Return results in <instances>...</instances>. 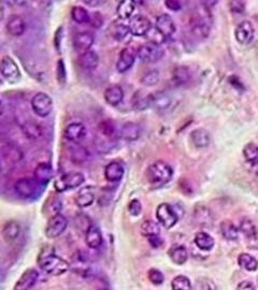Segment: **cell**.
<instances>
[{
	"label": "cell",
	"instance_id": "6da1fadb",
	"mask_svg": "<svg viewBox=\"0 0 258 290\" xmlns=\"http://www.w3.org/2000/svg\"><path fill=\"white\" fill-rule=\"evenodd\" d=\"M37 262L40 268L51 275H61L69 270V263L67 261L57 256L54 253V248L50 246H45L41 249Z\"/></svg>",
	"mask_w": 258,
	"mask_h": 290
},
{
	"label": "cell",
	"instance_id": "7a4b0ae2",
	"mask_svg": "<svg viewBox=\"0 0 258 290\" xmlns=\"http://www.w3.org/2000/svg\"><path fill=\"white\" fill-rule=\"evenodd\" d=\"M202 7L194 12L191 22V30L195 37L198 39H205L211 30V14L208 8L201 2Z\"/></svg>",
	"mask_w": 258,
	"mask_h": 290
},
{
	"label": "cell",
	"instance_id": "3957f363",
	"mask_svg": "<svg viewBox=\"0 0 258 290\" xmlns=\"http://www.w3.org/2000/svg\"><path fill=\"white\" fill-rule=\"evenodd\" d=\"M173 176L172 168L163 160L153 162L146 170V178L148 183L155 187L163 186L167 184Z\"/></svg>",
	"mask_w": 258,
	"mask_h": 290
},
{
	"label": "cell",
	"instance_id": "277c9868",
	"mask_svg": "<svg viewBox=\"0 0 258 290\" xmlns=\"http://www.w3.org/2000/svg\"><path fill=\"white\" fill-rule=\"evenodd\" d=\"M30 106L33 113L39 117H48V116L53 111L54 102L53 99L45 92H37L32 97L30 101Z\"/></svg>",
	"mask_w": 258,
	"mask_h": 290
},
{
	"label": "cell",
	"instance_id": "5b68a950",
	"mask_svg": "<svg viewBox=\"0 0 258 290\" xmlns=\"http://www.w3.org/2000/svg\"><path fill=\"white\" fill-rule=\"evenodd\" d=\"M85 177L81 172H69L56 178L54 181L55 190L58 193H64L68 189L80 187L84 183Z\"/></svg>",
	"mask_w": 258,
	"mask_h": 290
},
{
	"label": "cell",
	"instance_id": "8992f818",
	"mask_svg": "<svg viewBox=\"0 0 258 290\" xmlns=\"http://www.w3.org/2000/svg\"><path fill=\"white\" fill-rule=\"evenodd\" d=\"M0 72L3 80L7 81L9 84L19 83L22 79V73L17 63L12 57L3 56L0 62Z\"/></svg>",
	"mask_w": 258,
	"mask_h": 290
},
{
	"label": "cell",
	"instance_id": "52a82bcc",
	"mask_svg": "<svg viewBox=\"0 0 258 290\" xmlns=\"http://www.w3.org/2000/svg\"><path fill=\"white\" fill-rule=\"evenodd\" d=\"M165 55V51L160 45L146 42L138 49V58L143 62L153 63L162 59Z\"/></svg>",
	"mask_w": 258,
	"mask_h": 290
},
{
	"label": "cell",
	"instance_id": "ba28073f",
	"mask_svg": "<svg viewBox=\"0 0 258 290\" xmlns=\"http://www.w3.org/2000/svg\"><path fill=\"white\" fill-rule=\"evenodd\" d=\"M156 218L158 223L166 229H171L174 227L179 220L176 213L168 203H160L156 208Z\"/></svg>",
	"mask_w": 258,
	"mask_h": 290
},
{
	"label": "cell",
	"instance_id": "9c48e42d",
	"mask_svg": "<svg viewBox=\"0 0 258 290\" xmlns=\"http://www.w3.org/2000/svg\"><path fill=\"white\" fill-rule=\"evenodd\" d=\"M39 186H41L36 179L28 178V177H23L20 178L19 181H16L14 184V189L16 194L19 195L21 198L24 199H29L34 195H37Z\"/></svg>",
	"mask_w": 258,
	"mask_h": 290
},
{
	"label": "cell",
	"instance_id": "30bf717a",
	"mask_svg": "<svg viewBox=\"0 0 258 290\" xmlns=\"http://www.w3.org/2000/svg\"><path fill=\"white\" fill-rule=\"evenodd\" d=\"M67 226V218L64 215H61V214L51 217L44 230L45 235H47L49 239H56V237H58L60 234L64 233Z\"/></svg>",
	"mask_w": 258,
	"mask_h": 290
},
{
	"label": "cell",
	"instance_id": "8fae6325",
	"mask_svg": "<svg viewBox=\"0 0 258 290\" xmlns=\"http://www.w3.org/2000/svg\"><path fill=\"white\" fill-rule=\"evenodd\" d=\"M129 30L133 36L143 37L151 30L152 23L144 15H136L129 22Z\"/></svg>",
	"mask_w": 258,
	"mask_h": 290
},
{
	"label": "cell",
	"instance_id": "7c38bea8",
	"mask_svg": "<svg viewBox=\"0 0 258 290\" xmlns=\"http://www.w3.org/2000/svg\"><path fill=\"white\" fill-rule=\"evenodd\" d=\"M138 57V50L134 48H125L118 55L116 61V70L119 73L127 72L129 69L134 66L136 58Z\"/></svg>",
	"mask_w": 258,
	"mask_h": 290
},
{
	"label": "cell",
	"instance_id": "4fadbf2b",
	"mask_svg": "<svg viewBox=\"0 0 258 290\" xmlns=\"http://www.w3.org/2000/svg\"><path fill=\"white\" fill-rule=\"evenodd\" d=\"M95 42L94 34L88 31H80L73 36L72 44L78 53L81 55L85 52L90 51V48Z\"/></svg>",
	"mask_w": 258,
	"mask_h": 290
},
{
	"label": "cell",
	"instance_id": "5bb4252c",
	"mask_svg": "<svg viewBox=\"0 0 258 290\" xmlns=\"http://www.w3.org/2000/svg\"><path fill=\"white\" fill-rule=\"evenodd\" d=\"M255 36V28L250 21H243L237 26L234 30V37L240 44H250Z\"/></svg>",
	"mask_w": 258,
	"mask_h": 290
},
{
	"label": "cell",
	"instance_id": "9a60e30c",
	"mask_svg": "<svg viewBox=\"0 0 258 290\" xmlns=\"http://www.w3.org/2000/svg\"><path fill=\"white\" fill-rule=\"evenodd\" d=\"M155 28L162 32L166 38L171 37L172 34H174L176 31L174 21L172 20V17L167 13L160 14L156 17V21H155Z\"/></svg>",
	"mask_w": 258,
	"mask_h": 290
},
{
	"label": "cell",
	"instance_id": "2e32d148",
	"mask_svg": "<svg viewBox=\"0 0 258 290\" xmlns=\"http://www.w3.org/2000/svg\"><path fill=\"white\" fill-rule=\"evenodd\" d=\"M38 278L39 273L37 270L28 269L22 274V276L19 278V281L16 282L14 290H29L36 285Z\"/></svg>",
	"mask_w": 258,
	"mask_h": 290
},
{
	"label": "cell",
	"instance_id": "e0dca14e",
	"mask_svg": "<svg viewBox=\"0 0 258 290\" xmlns=\"http://www.w3.org/2000/svg\"><path fill=\"white\" fill-rule=\"evenodd\" d=\"M64 136L68 141L78 143L86 136V128L82 123H71L67 125L64 130Z\"/></svg>",
	"mask_w": 258,
	"mask_h": 290
},
{
	"label": "cell",
	"instance_id": "ac0fdd59",
	"mask_svg": "<svg viewBox=\"0 0 258 290\" xmlns=\"http://www.w3.org/2000/svg\"><path fill=\"white\" fill-rule=\"evenodd\" d=\"M5 29L9 34L13 37H21L26 31V23L22 19L20 15H11L7 24H5Z\"/></svg>",
	"mask_w": 258,
	"mask_h": 290
},
{
	"label": "cell",
	"instance_id": "d6986e66",
	"mask_svg": "<svg viewBox=\"0 0 258 290\" xmlns=\"http://www.w3.org/2000/svg\"><path fill=\"white\" fill-rule=\"evenodd\" d=\"M125 174L124 166L119 161H111L105 168V177L108 182H119Z\"/></svg>",
	"mask_w": 258,
	"mask_h": 290
},
{
	"label": "cell",
	"instance_id": "ffe728a7",
	"mask_svg": "<svg viewBox=\"0 0 258 290\" xmlns=\"http://www.w3.org/2000/svg\"><path fill=\"white\" fill-rule=\"evenodd\" d=\"M105 101L111 107H116L124 99V90L119 85H111L103 92Z\"/></svg>",
	"mask_w": 258,
	"mask_h": 290
},
{
	"label": "cell",
	"instance_id": "44dd1931",
	"mask_svg": "<svg viewBox=\"0 0 258 290\" xmlns=\"http://www.w3.org/2000/svg\"><path fill=\"white\" fill-rule=\"evenodd\" d=\"M78 63L84 70H95L99 65V56L95 51H87L79 55Z\"/></svg>",
	"mask_w": 258,
	"mask_h": 290
},
{
	"label": "cell",
	"instance_id": "7402d4cb",
	"mask_svg": "<svg viewBox=\"0 0 258 290\" xmlns=\"http://www.w3.org/2000/svg\"><path fill=\"white\" fill-rule=\"evenodd\" d=\"M52 176H53V168L48 162H42V164H39L34 168L33 178L40 185L48 184L51 181Z\"/></svg>",
	"mask_w": 258,
	"mask_h": 290
},
{
	"label": "cell",
	"instance_id": "603a6c76",
	"mask_svg": "<svg viewBox=\"0 0 258 290\" xmlns=\"http://www.w3.org/2000/svg\"><path fill=\"white\" fill-rule=\"evenodd\" d=\"M85 242L89 248H93V249L99 248L102 245L103 239H102L101 231L96 225H90L87 228V230H86Z\"/></svg>",
	"mask_w": 258,
	"mask_h": 290
},
{
	"label": "cell",
	"instance_id": "cb8c5ba5",
	"mask_svg": "<svg viewBox=\"0 0 258 290\" xmlns=\"http://www.w3.org/2000/svg\"><path fill=\"white\" fill-rule=\"evenodd\" d=\"M119 135L120 138L126 141H136L141 136V127L136 123H133V121H129V123L123 125Z\"/></svg>",
	"mask_w": 258,
	"mask_h": 290
},
{
	"label": "cell",
	"instance_id": "d4e9b609",
	"mask_svg": "<svg viewBox=\"0 0 258 290\" xmlns=\"http://www.w3.org/2000/svg\"><path fill=\"white\" fill-rule=\"evenodd\" d=\"M191 141L197 148L208 147L211 141L210 133L203 128L195 129L191 132Z\"/></svg>",
	"mask_w": 258,
	"mask_h": 290
},
{
	"label": "cell",
	"instance_id": "484cf974",
	"mask_svg": "<svg viewBox=\"0 0 258 290\" xmlns=\"http://www.w3.org/2000/svg\"><path fill=\"white\" fill-rule=\"evenodd\" d=\"M69 155H70V159L76 165H82L84 162L87 161L89 158V153L82 145L76 143L70 147L69 150Z\"/></svg>",
	"mask_w": 258,
	"mask_h": 290
},
{
	"label": "cell",
	"instance_id": "4316f807",
	"mask_svg": "<svg viewBox=\"0 0 258 290\" xmlns=\"http://www.w3.org/2000/svg\"><path fill=\"white\" fill-rule=\"evenodd\" d=\"M172 103L171 97L164 91H157L156 94H152V107L156 111H166Z\"/></svg>",
	"mask_w": 258,
	"mask_h": 290
},
{
	"label": "cell",
	"instance_id": "83f0119b",
	"mask_svg": "<svg viewBox=\"0 0 258 290\" xmlns=\"http://www.w3.org/2000/svg\"><path fill=\"white\" fill-rule=\"evenodd\" d=\"M95 200L94 189L91 186H86L79 190L76 198L77 205L80 207H87L90 204H93Z\"/></svg>",
	"mask_w": 258,
	"mask_h": 290
},
{
	"label": "cell",
	"instance_id": "f1b7e54d",
	"mask_svg": "<svg viewBox=\"0 0 258 290\" xmlns=\"http://www.w3.org/2000/svg\"><path fill=\"white\" fill-rule=\"evenodd\" d=\"M21 233V226L15 220H9L2 227V236L5 242H13Z\"/></svg>",
	"mask_w": 258,
	"mask_h": 290
},
{
	"label": "cell",
	"instance_id": "f546056e",
	"mask_svg": "<svg viewBox=\"0 0 258 290\" xmlns=\"http://www.w3.org/2000/svg\"><path fill=\"white\" fill-rule=\"evenodd\" d=\"M136 9V2L131 0H123L119 1L116 8V14L120 20H129L133 16Z\"/></svg>",
	"mask_w": 258,
	"mask_h": 290
},
{
	"label": "cell",
	"instance_id": "4dcf8cb0",
	"mask_svg": "<svg viewBox=\"0 0 258 290\" xmlns=\"http://www.w3.org/2000/svg\"><path fill=\"white\" fill-rule=\"evenodd\" d=\"M196 246L204 252H209L214 247V239L206 232H198L194 239Z\"/></svg>",
	"mask_w": 258,
	"mask_h": 290
},
{
	"label": "cell",
	"instance_id": "1f68e13d",
	"mask_svg": "<svg viewBox=\"0 0 258 290\" xmlns=\"http://www.w3.org/2000/svg\"><path fill=\"white\" fill-rule=\"evenodd\" d=\"M168 255L170 259L172 260V262H174L175 264H179V265L184 264L188 258L187 249L183 245H175L173 247H171L169 249Z\"/></svg>",
	"mask_w": 258,
	"mask_h": 290
},
{
	"label": "cell",
	"instance_id": "d6a6232c",
	"mask_svg": "<svg viewBox=\"0 0 258 290\" xmlns=\"http://www.w3.org/2000/svg\"><path fill=\"white\" fill-rule=\"evenodd\" d=\"M2 157L4 161L9 162V164H16V162H20L22 160L23 153L19 147L8 144L7 146L2 148Z\"/></svg>",
	"mask_w": 258,
	"mask_h": 290
},
{
	"label": "cell",
	"instance_id": "836d02e7",
	"mask_svg": "<svg viewBox=\"0 0 258 290\" xmlns=\"http://www.w3.org/2000/svg\"><path fill=\"white\" fill-rule=\"evenodd\" d=\"M21 128H22L23 132H24V135L27 138L32 139V140H38V139L42 137L41 126L37 123H34V121H32V120L25 121V123L22 125Z\"/></svg>",
	"mask_w": 258,
	"mask_h": 290
},
{
	"label": "cell",
	"instance_id": "e575fe53",
	"mask_svg": "<svg viewBox=\"0 0 258 290\" xmlns=\"http://www.w3.org/2000/svg\"><path fill=\"white\" fill-rule=\"evenodd\" d=\"M192 74L189 69L184 66L175 67L173 72H172V80L177 85H184L187 84L191 81Z\"/></svg>",
	"mask_w": 258,
	"mask_h": 290
},
{
	"label": "cell",
	"instance_id": "d590c367",
	"mask_svg": "<svg viewBox=\"0 0 258 290\" xmlns=\"http://www.w3.org/2000/svg\"><path fill=\"white\" fill-rule=\"evenodd\" d=\"M222 235L229 241H236L239 236V229L230 220H224L221 224Z\"/></svg>",
	"mask_w": 258,
	"mask_h": 290
},
{
	"label": "cell",
	"instance_id": "8d00e7d4",
	"mask_svg": "<svg viewBox=\"0 0 258 290\" xmlns=\"http://www.w3.org/2000/svg\"><path fill=\"white\" fill-rule=\"evenodd\" d=\"M71 17L72 20L78 24H89L90 15L87 10L80 5H74L71 9Z\"/></svg>",
	"mask_w": 258,
	"mask_h": 290
},
{
	"label": "cell",
	"instance_id": "74e56055",
	"mask_svg": "<svg viewBox=\"0 0 258 290\" xmlns=\"http://www.w3.org/2000/svg\"><path fill=\"white\" fill-rule=\"evenodd\" d=\"M141 234L143 236L151 237V236H156L160 233V228L157 223H155L152 219H146L141 225Z\"/></svg>",
	"mask_w": 258,
	"mask_h": 290
},
{
	"label": "cell",
	"instance_id": "f35d334b",
	"mask_svg": "<svg viewBox=\"0 0 258 290\" xmlns=\"http://www.w3.org/2000/svg\"><path fill=\"white\" fill-rule=\"evenodd\" d=\"M243 156L252 166L258 165V146L254 143H248L243 148Z\"/></svg>",
	"mask_w": 258,
	"mask_h": 290
},
{
	"label": "cell",
	"instance_id": "ab89813d",
	"mask_svg": "<svg viewBox=\"0 0 258 290\" xmlns=\"http://www.w3.org/2000/svg\"><path fill=\"white\" fill-rule=\"evenodd\" d=\"M238 263L241 268L251 272L256 271L258 268L257 260L253 256H251L250 254H241L238 257Z\"/></svg>",
	"mask_w": 258,
	"mask_h": 290
},
{
	"label": "cell",
	"instance_id": "60d3db41",
	"mask_svg": "<svg viewBox=\"0 0 258 290\" xmlns=\"http://www.w3.org/2000/svg\"><path fill=\"white\" fill-rule=\"evenodd\" d=\"M61 201L57 198H53V199H50L47 203H45V206H44V212L47 215H50V218L58 215L61 211Z\"/></svg>",
	"mask_w": 258,
	"mask_h": 290
},
{
	"label": "cell",
	"instance_id": "b9f144b4",
	"mask_svg": "<svg viewBox=\"0 0 258 290\" xmlns=\"http://www.w3.org/2000/svg\"><path fill=\"white\" fill-rule=\"evenodd\" d=\"M136 99H134V108L137 111H144V110L152 107V94L146 96L138 95V91L136 94Z\"/></svg>",
	"mask_w": 258,
	"mask_h": 290
},
{
	"label": "cell",
	"instance_id": "7bdbcfd3",
	"mask_svg": "<svg viewBox=\"0 0 258 290\" xmlns=\"http://www.w3.org/2000/svg\"><path fill=\"white\" fill-rule=\"evenodd\" d=\"M172 290H192V284L189 278L184 275H179L171 282Z\"/></svg>",
	"mask_w": 258,
	"mask_h": 290
},
{
	"label": "cell",
	"instance_id": "ee69618b",
	"mask_svg": "<svg viewBox=\"0 0 258 290\" xmlns=\"http://www.w3.org/2000/svg\"><path fill=\"white\" fill-rule=\"evenodd\" d=\"M159 80H160V73L158 70L155 69V70L147 71L144 75H143V77L141 78V84L147 87H151L158 84Z\"/></svg>",
	"mask_w": 258,
	"mask_h": 290
},
{
	"label": "cell",
	"instance_id": "f6af8a7d",
	"mask_svg": "<svg viewBox=\"0 0 258 290\" xmlns=\"http://www.w3.org/2000/svg\"><path fill=\"white\" fill-rule=\"evenodd\" d=\"M112 37L116 40V41H123V40L130 33L129 26L124 24H115L111 29Z\"/></svg>",
	"mask_w": 258,
	"mask_h": 290
},
{
	"label": "cell",
	"instance_id": "bcb514c9",
	"mask_svg": "<svg viewBox=\"0 0 258 290\" xmlns=\"http://www.w3.org/2000/svg\"><path fill=\"white\" fill-rule=\"evenodd\" d=\"M240 231L242 232V233L250 239V237L254 236L255 234H257L258 232L256 230L255 225L253 224V222L250 219H242V222L240 223Z\"/></svg>",
	"mask_w": 258,
	"mask_h": 290
},
{
	"label": "cell",
	"instance_id": "7dc6e473",
	"mask_svg": "<svg viewBox=\"0 0 258 290\" xmlns=\"http://www.w3.org/2000/svg\"><path fill=\"white\" fill-rule=\"evenodd\" d=\"M145 38L148 40L147 42L157 44V45L163 44L166 41V39H167L162 32H160L159 30H157V29L155 27L151 28V30L146 33Z\"/></svg>",
	"mask_w": 258,
	"mask_h": 290
},
{
	"label": "cell",
	"instance_id": "c3c4849f",
	"mask_svg": "<svg viewBox=\"0 0 258 290\" xmlns=\"http://www.w3.org/2000/svg\"><path fill=\"white\" fill-rule=\"evenodd\" d=\"M56 78L57 82L59 85H64L67 80V72H66V66L62 59H58L57 61V68H56Z\"/></svg>",
	"mask_w": 258,
	"mask_h": 290
},
{
	"label": "cell",
	"instance_id": "681fc988",
	"mask_svg": "<svg viewBox=\"0 0 258 290\" xmlns=\"http://www.w3.org/2000/svg\"><path fill=\"white\" fill-rule=\"evenodd\" d=\"M147 277H148V280H150V282L152 284H154V285H162L165 281L164 274L157 269L148 270Z\"/></svg>",
	"mask_w": 258,
	"mask_h": 290
},
{
	"label": "cell",
	"instance_id": "f907efd6",
	"mask_svg": "<svg viewBox=\"0 0 258 290\" xmlns=\"http://www.w3.org/2000/svg\"><path fill=\"white\" fill-rule=\"evenodd\" d=\"M99 129L103 136H106L108 138H111L114 135H115V127H114L113 123L110 120L103 121V123L100 124Z\"/></svg>",
	"mask_w": 258,
	"mask_h": 290
},
{
	"label": "cell",
	"instance_id": "816d5d0a",
	"mask_svg": "<svg viewBox=\"0 0 258 290\" xmlns=\"http://www.w3.org/2000/svg\"><path fill=\"white\" fill-rule=\"evenodd\" d=\"M195 290H216V287L212 281L206 280V278H200V280H197Z\"/></svg>",
	"mask_w": 258,
	"mask_h": 290
},
{
	"label": "cell",
	"instance_id": "f5cc1de1",
	"mask_svg": "<svg viewBox=\"0 0 258 290\" xmlns=\"http://www.w3.org/2000/svg\"><path fill=\"white\" fill-rule=\"evenodd\" d=\"M128 211L130 215L133 216H139L142 212V205L141 202L138 199H133L128 203Z\"/></svg>",
	"mask_w": 258,
	"mask_h": 290
},
{
	"label": "cell",
	"instance_id": "db71d44e",
	"mask_svg": "<svg viewBox=\"0 0 258 290\" xmlns=\"http://www.w3.org/2000/svg\"><path fill=\"white\" fill-rule=\"evenodd\" d=\"M229 9L234 14H241L244 12L245 10V2L240 1V0H233V1H229Z\"/></svg>",
	"mask_w": 258,
	"mask_h": 290
},
{
	"label": "cell",
	"instance_id": "11a10c76",
	"mask_svg": "<svg viewBox=\"0 0 258 290\" xmlns=\"http://www.w3.org/2000/svg\"><path fill=\"white\" fill-rule=\"evenodd\" d=\"M103 22H105V19H103V16L101 15V13L99 12H94L90 14V22L89 24L91 27L94 28H100L103 24Z\"/></svg>",
	"mask_w": 258,
	"mask_h": 290
},
{
	"label": "cell",
	"instance_id": "9f6ffc18",
	"mask_svg": "<svg viewBox=\"0 0 258 290\" xmlns=\"http://www.w3.org/2000/svg\"><path fill=\"white\" fill-rule=\"evenodd\" d=\"M166 7H167L171 11H180L183 8V3L181 1H177V0H166L165 1Z\"/></svg>",
	"mask_w": 258,
	"mask_h": 290
},
{
	"label": "cell",
	"instance_id": "6f0895ef",
	"mask_svg": "<svg viewBox=\"0 0 258 290\" xmlns=\"http://www.w3.org/2000/svg\"><path fill=\"white\" fill-rule=\"evenodd\" d=\"M237 290H256V289H255V286L251 282L244 281V282H241L239 284L238 287H237Z\"/></svg>",
	"mask_w": 258,
	"mask_h": 290
},
{
	"label": "cell",
	"instance_id": "680465c9",
	"mask_svg": "<svg viewBox=\"0 0 258 290\" xmlns=\"http://www.w3.org/2000/svg\"><path fill=\"white\" fill-rule=\"evenodd\" d=\"M148 242H150V244L154 247V248H158L160 245L163 244V241L162 239L158 235L156 236H151V237H147Z\"/></svg>",
	"mask_w": 258,
	"mask_h": 290
},
{
	"label": "cell",
	"instance_id": "91938a15",
	"mask_svg": "<svg viewBox=\"0 0 258 290\" xmlns=\"http://www.w3.org/2000/svg\"><path fill=\"white\" fill-rule=\"evenodd\" d=\"M249 240V246L250 248H253V249H258V233L255 234L254 236L250 237Z\"/></svg>",
	"mask_w": 258,
	"mask_h": 290
},
{
	"label": "cell",
	"instance_id": "94428289",
	"mask_svg": "<svg viewBox=\"0 0 258 290\" xmlns=\"http://www.w3.org/2000/svg\"><path fill=\"white\" fill-rule=\"evenodd\" d=\"M86 5H89V7H98L100 4L105 3V1H99V0H95V1H90V0H87V1H83Z\"/></svg>",
	"mask_w": 258,
	"mask_h": 290
},
{
	"label": "cell",
	"instance_id": "6125c7cd",
	"mask_svg": "<svg viewBox=\"0 0 258 290\" xmlns=\"http://www.w3.org/2000/svg\"><path fill=\"white\" fill-rule=\"evenodd\" d=\"M99 290H108V289H99Z\"/></svg>",
	"mask_w": 258,
	"mask_h": 290
}]
</instances>
